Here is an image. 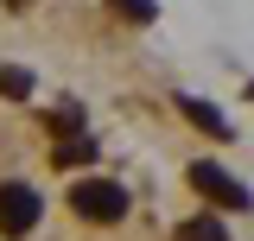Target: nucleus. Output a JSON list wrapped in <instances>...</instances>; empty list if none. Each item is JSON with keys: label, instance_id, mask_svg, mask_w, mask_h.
<instances>
[{"label": "nucleus", "instance_id": "7", "mask_svg": "<svg viewBox=\"0 0 254 241\" xmlns=\"http://www.w3.org/2000/svg\"><path fill=\"white\" fill-rule=\"evenodd\" d=\"M51 159H58L64 172H70V165H89V159H95V140H83V133H76V140H64V146L51 152Z\"/></svg>", "mask_w": 254, "mask_h": 241}, {"label": "nucleus", "instance_id": "10", "mask_svg": "<svg viewBox=\"0 0 254 241\" xmlns=\"http://www.w3.org/2000/svg\"><path fill=\"white\" fill-rule=\"evenodd\" d=\"M6 6H26V0H6Z\"/></svg>", "mask_w": 254, "mask_h": 241}, {"label": "nucleus", "instance_id": "3", "mask_svg": "<svg viewBox=\"0 0 254 241\" xmlns=\"http://www.w3.org/2000/svg\"><path fill=\"white\" fill-rule=\"evenodd\" d=\"M32 222H38V190L32 184H0V235H32Z\"/></svg>", "mask_w": 254, "mask_h": 241}, {"label": "nucleus", "instance_id": "6", "mask_svg": "<svg viewBox=\"0 0 254 241\" xmlns=\"http://www.w3.org/2000/svg\"><path fill=\"white\" fill-rule=\"evenodd\" d=\"M0 95H6V102H26V95H32V70H13V63H0Z\"/></svg>", "mask_w": 254, "mask_h": 241}, {"label": "nucleus", "instance_id": "1", "mask_svg": "<svg viewBox=\"0 0 254 241\" xmlns=\"http://www.w3.org/2000/svg\"><path fill=\"white\" fill-rule=\"evenodd\" d=\"M70 210L83 216V222H121L127 216V190L108 178H76L70 184Z\"/></svg>", "mask_w": 254, "mask_h": 241}, {"label": "nucleus", "instance_id": "5", "mask_svg": "<svg viewBox=\"0 0 254 241\" xmlns=\"http://www.w3.org/2000/svg\"><path fill=\"white\" fill-rule=\"evenodd\" d=\"M178 241H229V229L210 216H190V222H178Z\"/></svg>", "mask_w": 254, "mask_h": 241}, {"label": "nucleus", "instance_id": "9", "mask_svg": "<svg viewBox=\"0 0 254 241\" xmlns=\"http://www.w3.org/2000/svg\"><path fill=\"white\" fill-rule=\"evenodd\" d=\"M51 127H58V133H70V127H83V108H76V102H70V108H58V115H51Z\"/></svg>", "mask_w": 254, "mask_h": 241}, {"label": "nucleus", "instance_id": "4", "mask_svg": "<svg viewBox=\"0 0 254 241\" xmlns=\"http://www.w3.org/2000/svg\"><path fill=\"white\" fill-rule=\"evenodd\" d=\"M178 115H185L197 133H210V140H229V133H235V127H229V115H216L203 95H178Z\"/></svg>", "mask_w": 254, "mask_h": 241}, {"label": "nucleus", "instance_id": "8", "mask_svg": "<svg viewBox=\"0 0 254 241\" xmlns=\"http://www.w3.org/2000/svg\"><path fill=\"white\" fill-rule=\"evenodd\" d=\"M115 6H121V13H127V19H140V26H146V19H153V13H159V6H153V0H115Z\"/></svg>", "mask_w": 254, "mask_h": 241}, {"label": "nucleus", "instance_id": "2", "mask_svg": "<svg viewBox=\"0 0 254 241\" xmlns=\"http://www.w3.org/2000/svg\"><path fill=\"white\" fill-rule=\"evenodd\" d=\"M185 178H190V190H197V197H210V203H222V210H248V184L229 178V172H222V165H210V159H197Z\"/></svg>", "mask_w": 254, "mask_h": 241}]
</instances>
